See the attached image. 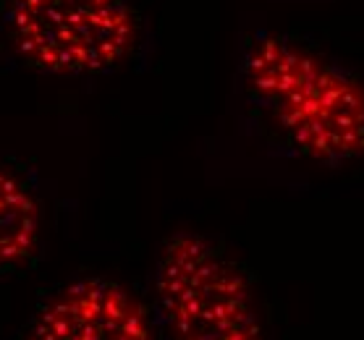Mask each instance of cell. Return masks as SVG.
Segmentation results:
<instances>
[{
	"instance_id": "277c9868",
	"label": "cell",
	"mask_w": 364,
	"mask_h": 340,
	"mask_svg": "<svg viewBox=\"0 0 364 340\" xmlns=\"http://www.w3.org/2000/svg\"><path fill=\"white\" fill-rule=\"evenodd\" d=\"M29 340H152V330L124 285L87 278L66 285L42 309Z\"/></svg>"
},
{
	"instance_id": "5b68a950",
	"label": "cell",
	"mask_w": 364,
	"mask_h": 340,
	"mask_svg": "<svg viewBox=\"0 0 364 340\" xmlns=\"http://www.w3.org/2000/svg\"><path fill=\"white\" fill-rule=\"evenodd\" d=\"M40 228L42 215L34 194L18 175L0 165V270L32 259Z\"/></svg>"
},
{
	"instance_id": "6da1fadb",
	"label": "cell",
	"mask_w": 364,
	"mask_h": 340,
	"mask_svg": "<svg viewBox=\"0 0 364 340\" xmlns=\"http://www.w3.org/2000/svg\"><path fill=\"white\" fill-rule=\"evenodd\" d=\"M244 82L291 147L338 165L364 155V87L331 60L278 34H257Z\"/></svg>"
},
{
	"instance_id": "3957f363",
	"label": "cell",
	"mask_w": 364,
	"mask_h": 340,
	"mask_svg": "<svg viewBox=\"0 0 364 340\" xmlns=\"http://www.w3.org/2000/svg\"><path fill=\"white\" fill-rule=\"evenodd\" d=\"M155 290L176 340H262L244 273L202 236L178 233L166 241Z\"/></svg>"
},
{
	"instance_id": "7a4b0ae2",
	"label": "cell",
	"mask_w": 364,
	"mask_h": 340,
	"mask_svg": "<svg viewBox=\"0 0 364 340\" xmlns=\"http://www.w3.org/2000/svg\"><path fill=\"white\" fill-rule=\"evenodd\" d=\"M6 26L18 58L53 76L113 71L136 42L126 0H9Z\"/></svg>"
}]
</instances>
